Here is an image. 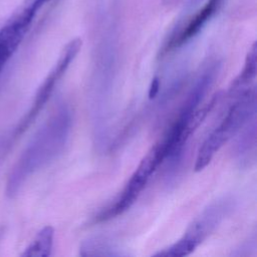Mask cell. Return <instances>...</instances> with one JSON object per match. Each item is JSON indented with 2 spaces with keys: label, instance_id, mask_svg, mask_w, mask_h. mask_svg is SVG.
I'll return each mask as SVG.
<instances>
[{
  "label": "cell",
  "instance_id": "obj_3",
  "mask_svg": "<svg viewBox=\"0 0 257 257\" xmlns=\"http://www.w3.org/2000/svg\"><path fill=\"white\" fill-rule=\"evenodd\" d=\"M235 201L231 197L220 198L206 207L189 225L182 238L170 247L155 254V256L183 257L195 249L222 223L232 212Z\"/></svg>",
  "mask_w": 257,
  "mask_h": 257
},
{
  "label": "cell",
  "instance_id": "obj_13",
  "mask_svg": "<svg viewBox=\"0 0 257 257\" xmlns=\"http://www.w3.org/2000/svg\"><path fill=\"white\" fill-rule=\"evenodd\" d=\"M176 0H163V2L165 3V4H172V3H174Z\"/></svg>",
  "mask_w": 257,
  "mask_h": 257
},
{
  "label": "cell",
  "instance_id": "obj_10",
  "mask_svg": "<svg viewBox=\"0 0 257 257\" xmlns=\"http://www.w3.org/2000/svg\"><path fill=\"white\" fill-rule=\"evenodd\" d=\"M256 43L252 45L250 50L247 53L245 63L243 66V69L241 70L240 74L234 79L232 82V85L230 87V93L233 95H240L242 92H244L247 87V85L250 84V82L255 78L256 76Z\"/></svg>",
  "mask_w": 257,
  "mask_h": 257
},
{
  "label": "cell",
  "instance_id": "obj_11",
  "mask_svg": "<svg viewBox=\"0 0 257 257\" xmlns=\"http://www.w3.org/2000/svg\"><path fill=\"white\" fill-rule=\"evenodd\" d=\"M54 229L51 226L43 227L32 240V242L26 247L22 256L30 257H45L50 256L53 247Z\"/></svg>",
  "mask_w": 257,
  "mask_h": 257
},
{
  "label": "cell",
  "instance_id": "obj_7",
  "mask_svg": "<svg viewBox=\"0 0 257 257\" xmlns=\"http://www.w3.org/2000/svg\"><path fill=\"white\" fill-rule=\"evenodd\" d=\"M223 1L224 0H208L197 12H195L194 15H192L186 21V23L181 28L172 34L164 47V52L166 53L176 49L195 37L220 9Z\"/></svg>",
  "mask_w": 257,
  "mask_h": 257
},
{
  "label": "cell",
  "instance_id": "obj_8",
  "mask_svg": "<svg viewBox=\"0 0 257 257\" xmlns=\"http://www.w3.org/2000/svg\"><path fill=\"white\" fill-rule=\"evenodd\" d=\"M240 132L234 146V155L240 165L250 166L256 157V116L250 118Z\"/></svg>",
  "mask_w": 257,
  "mask_h": 257
},
{
  "label": "cell",
  "instance_id": "obj_6",
  "mask_svg": "<svg viewBox=\"0 0 257 257\" xmlns=\"http://www.w3.org/2000/svg\"><path fill=\"white\" fill-rule=\"evenodd\" d=\"M50 0H25L21 9L0 29V73L17 50L35 15Z\"/></svg>",
  "mask_w": 257,
  "mask_h": 257
},
{
  "label": "cell",
  "instance_id": "obj_2",
  "mask_svg": "<svg viewBox=\"0 0 257 257\" xmlns=\"http://www.w3.org/2000/svg\"><path fill=\"white\" fill-rule=\"evenodd\" d=\"M256 114V90L246 89L237 100L230 106L228 112L221 122L208 135L200 147L196 162L195 171L204 170L212 161L216 153L233 138L243 125Z\"/></svg>",
  "mask_w": 257,
  "mask_h": 257
},
{
  "label": "cell",
  "instance_id": "obj_5",
  "mask_svg": "<svg viewBox=\"0 0 257 257\" xmlns=\"http://www.w3.org/2000/svg\"><path fill=\"white\" fill-rule=\"evenodd\" d=\"M80 46L81 41L80 39L76 38L71 40L63 48L54 67L50 70L49 74L46 76L42 84L39 86L29 110L26 112V114L20 120L17 127L14 130L12 139H16L19 136H21L37 117L38 113L41 111V109L49 99L51 93L53 92L55 85L63 76L72 60L75 58L77 52L80 49Z\"/></svg>",
  "mask_w": 257,
  "mask_h": 257
},
{
  "label": "cell",
  "instance_id": "obj_4",
  "mask_svg": "<svg viewBox=\"0 0 257 257\" xmlns=\"http://www.w3.org/2000/svg\"><path fill=\"white\" fill-rule=\"evenodd\" d=\"M161 164H163V155L157 144L142 159L115 201L93 217V223L110 220L127 211L134 205L150 178Z\"/></svg>",
  "mask_w": 257,
  "mask_h": 257
},
{
  "label": "cell",
  "instance_id": "obj_9",
  "mask_svg": "<svg viewBox=\"0 0 257 257\" xmlns=\"http://www.w3.org/2000/svg\"><path fill=\"white\" fill-rule=\"evenodd\" d=\"M80 256H120L116 244L104 236H94L84 240L79 247Z\"/></svg>",
  "mask_w": 257,
  "mask_h": 257
},
{
  "label": "cell",
  "instance_id": "obj_1",
  "mask_svg": "<svg viewBox=\"0 0 257 257\" xmlns=\"http://www.w3.org/2000/svg\"><path fill=\"white\" fill-rule=\"evenodd\" d=\"M72 116L67 105H60L39 127L13 166L6 192L15 196L23 184L52 162L64 149L71 131Z\"/></svg>",
  "mask_w": 257,
  "mask_h": 257
},
{
  "label": "cell",
  "instance_id": "obj_12",
  "mask_svg": "<svg viewBox=\"0 0 257 257\" xmlns=\"http://www.w3.org/2000/svg\"><path fill=\"white\" fill-rule=\"evenodd\" d=\"M160 85H161L160 77L155 76L151 81V85H150V89H149V98L150 99H153L157 96V94L159 93V90H160Z\"/></svg>",
  "mask_w": 257,
  "mask_h": 257
}]
</instances>
